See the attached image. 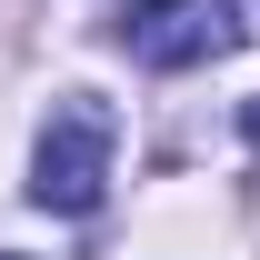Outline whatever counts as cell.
Returning <instances> with one entry per match:
<instances>
[{
    "instance_id": "3",
    "label": "cell",
    "mask_w": 260,
    "mask_h": 260,
    "mask_svg": "<svg viewBox=\"0 0 260 260\" xmlns=\"http://www.w3.org/2000/svg\"><path fill=\"white\" fill-rule=\"evenodd\" d=\"M240 140H250V150H260V90L240 100Z\"/></svg>"
},
{
    "instance_id": "1",
    "label": "cell",
    "mask_w": 260,
    "mask_h": 260,
    "mask_svg": "<svg viewBox=\"0 0 260 260\" xmlns=\"http://www.w3.org/2000/svg\"><path fill=\"white\" fill-rule=\"evenodd\" d=\"M110 140H120L110 100L60 90V100H50V120H40V150H30V200H40V210L90 220V210H100V190H110Z\"/></svg>"
},
{
    "instance_id": "2",
    "label": "cell",
    "mask_w": 260,
    "mask_h": 260,
    "mask_svg": "<svg viewBox=\"0 0 260 260\" xmlns=\"http://www.w3.org/2000/svg\"><path fill=\"white\" fill-rule=\"evenodd\" d=\"M110 30H120V50L140 70H200V60L240 50V10L230 0H130Z\"/></svg>"
},
{
    "instance_id": "4",
    "label": "cell",
    "mask_w": 260,
    "mask_h": 260,
    "mask_svg": "<svg viewBox=\"0 0 260 260\" xmlns=\"http://www.w3.org/2000/svg\"><path fill=\"white\" fill-rule=\"evenodd\" d=\"M0 260H10V250H0Z\"/></svg>"
}]
</instances>
